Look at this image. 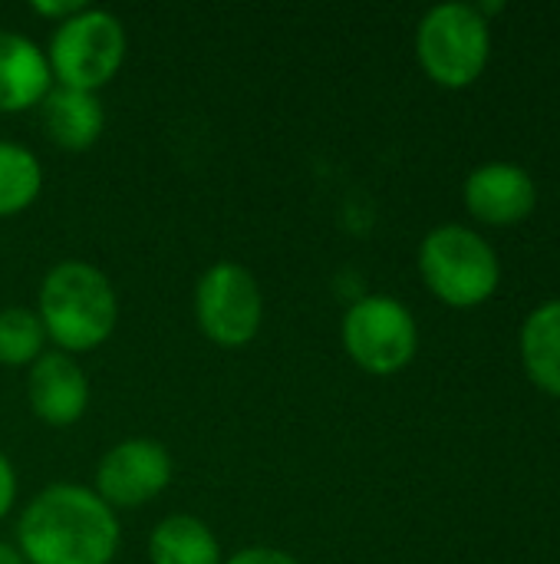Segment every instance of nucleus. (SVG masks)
I'll return each mask as SVG.
<instances>
[{"label": "nucleus", "mask_w": 560, "mask_h": 564, "mask_svg": "<svg viewBox=\"0 0 560 564\" xmlns=\"http://www.w3.org/2000/svg\"><path fill=\"white\" fill-rule=\"evenodd\" d=\"M119 542L116 509L76 482L46 486L17 522V549L26 564H112Z\"/></svg>", "instance_id": "obj_1"}, {"label": "nucleus", "mask_w": 560, "mask_h": 564, "mask_svg": "<svg viewBox=\"0 0 560 564\" xmlns=\"http://www.w3.org/2000/svg\"><path fill=\"white\" fill-rule=\"evenodd\" d=\"M36 314L46 340L63 354H89L102 347L119 321V297L106 271L89 261H59L40 281Z\"/></svg>", "instance_id": "obj_2"}, {"label": "nucleus", "mask_w": 560, "mask_h": 564, "mask_svg": "<svg viewBox=\"0 0 560 564\" xmlns=\"http://www.w3.org/2000/svg\"><path fill=\"white\" fill-rule=\"evenodd\" d=\"M125 50L129 36L122 20L112 10L86 3L79 13L56 23L46 46V59L56 86L99 93L122 69Z\"/></svg>", "instance_id": "obj_3"}, {"label": "nucleus", "mask_w": 560, "mask_h": 564, "mask_svg": "<svg viewBox=\"0 0 560 564\" xmlns=\"http://www.w3.org/2000/svg\"><path fill=\"white\" fill-rule=\"evenodd\" d=\"M419 271L429 291L452 307H475L498 288L495 248L465 225H439L419 245Z\"/></svg>", "instance_id": "obj_4"}, {"label": "nucleus", "mask_w": 560, "mask_h": 564, "mask_svg": "<svg viewBox=\"0 0 560 564\" xmlns=\"http://www.w3.org/2000/svg\"><path fill=\"white\" fill-rule=\"evenodd\" d=\"M488 23L475 3H436L416 26V53L422 69L449 89L479 79L488 63Z\"/></svg>", "instance_id": "obj_5"}, {"label": "nucleus", "mask_w": 560, "mask_h": 564, "mask_svg": "<svg viewBox=\"0 0 560 564\" xmlns=\"http://www.w3.org/2000/svg\"><path fill=\"white\" fill-rule=\"evenodd\" d=\"M195 317L201 334L224 347H248L264 324V294L257 278L238 261L211 264L195 284Z\"/></svg>", "instance_id": "obj_6"}, {"label": "nucleus", "mask_w": 560, "mask_h": 564, "mask_svg": "<svg viewBox=\"0 0 560 564\" xmlns=\"http://www.w3.org/2000/svg\"><path fill=\"white\" fill-rule=\"evenodd\" d=\"M343 347L373 377L399 373L419 347V327L406 304L386 294L360 297L343 317Z\"/></svg>", "instance_id": "obj_7"}, {"label": "nucleus", "mask_w": 560, "mask_h": 564, "mask_svg": "<svg viewBox=\"0 0 560 564\" xmlns=\"http://www.w3.org/2000/svg\"><path fill=\"white\" fill-rule=\"evenodd\" d=\"M175 476L172 453L152 436H129L102 453L96 466V496L109 509H139L158 499Z\"/></svg>", "instance_id": "obj_8"}, {"label": "nucleus", "mask_w": 560, "mask_h": 564, "mask_svg": "<svg viewBox=\"0 0 560 564\" xmlns=\"http://www.w3.org/2000/svg\"><path fill=\"white\" fill-rule=\"evenodd\" d=\"M26 400L46 426H73L89 406V380L69 354L46 350L36 364H30Z\"/></svg>", "instance_id": "obj_9"}, {"label": "nucleus", "mask_w": 560, "mask_h": 564, "mask_svg": "<svg viewBox=\"0 0 560 564\" xmlns=\"http://www.w3.org/2000/svg\"><path fill=\"white\" fill-rule=\"evenodd\" d=\"M535 202V182L521 165L485 162L465 178V205L488 225H515L531 215Z\"/></svg>", "instance_id": "obj_10"}, {"label": "nucleus", "mask_w": 560, "mask_h": 564, "mask_svg": "<svg viewBox=\"0 0 560 564\" xmlns=\"http://www.w3.org/2000/svg\"><path fill=\"white\" fill-rule=\"evenodd\" d=\"M53 89L46 50L17 30H0V112L40 106Z\"/></svg>", "instance_id": "obj_11"}, {"label": "nucleus", "mask_w": 560, "mask_h": 564, "mask_svg": "<svg viewBox=\"0 0 560 564\" xmlns=\"http://www.w3.org/2000/svg\"><path fill=\"white\" fill-rule=\"evenodd\" d=\"M40 119L50 142H56L66 152H86L99 142L106 129V106L99 93L53 86L40 102Z\"/></svg>", "instance_id": "obj_12"}, {"label": "nucleus", "mask_w": 560, "mask_h": 564, "mask_svg": "<svg viewBox=\"0 0 560 564\" xmlns=\"http://www.w3.org/2000/svg\"><path fill=\"white\" fill-rule=\"evenodd\" d=\"M149 562L152 564H224L221 542L211 525L198 516H168L149 535Z\"/></svg>", "instance_id": "obj_13"}, {"label": "nucleus", "mask_w": 560, "mask_h": 564, "mask_svg": "<svg viewBox=\"0 0 560 564\" xmlns=\"http://www.w3.org/2000/svg\"><path fill=\"white\" fill-rule=\"evenodd\" d=\"M521 360L545 393L560 397V301H548L525 317Z\"/></svg>", "instance_id": "obj_14"}, {"label": "nucleus", "mask_w": 560, "mask_h": 564, "mask_svg": "<svg viewBox=\"0 0 560 564\" xmlns=\"http://www.w3.org/2000/svg\"><path fill=\"white\" fill-rule=\"evenodd\" d=\"M43 192L40 159L10 139H0V218L26 212Z\"/></svg>", "instance_id": "obj_15"}, {"label": "nucleus", "mask_w": 560, "mask_h": 564, "mask_svg": "<svg viewBox=\"0 0 560 564\" xmlns=\"http://www.w3.org/2000/svg\"><path fill=\"white\" fill-rule=\"evenodd\" d=\"M46 354V330L36 311L3 307L0 311V364L30 367Z\"/></svg>", "instance_id": "obj_16"}, {"label": "nucleus", "mask_w": 560, "mask_h": 564, "mask_svg": "<svg viewBox=\"0 0 560 564\" xmlns=\"http://www.w3.org/2000/svg\"><path fill=\"white\" fill-rule=\"evenodd\" d=\"M224 564H300L290 552L284 549H271V545H251L234 552L231 558H224Z\"/></svg>", "instance_id": "obj_17"}, {"label": "nucleus", "mask_w": 560, "mask_h": 564, "mask_svg": "<svg viewBox=\"0 0 560 564\" xmlns=\"http://www.w3.org/2000/svg\"><path fill=\"white\" fill-rule=\"evenodd\" d=\"M86 3L83 0H33L30 3V10L33 13H40V17H53L56 23H63V20H69L73 13H79Z\"/></svg>", "instance_id": "obj_18"}, {"label": "nucleus", "mask_w": 560, "mask_h": 564, "mask_svg": "<svg viewBox=\"0 0 560 564\" xmlns=\"http://www.w3.org/2000/svg\"><path fill=\"white\" fill-rule=\"evenodd\" d=\"M13 502H17V473H13V463L0 449V522L13 509Z\"/></svg>", "instance_id": "obj_19"}, {"label": "nucleus", "mask_w": 560, "mask_h": 564, "mask_svg": "<svg viewBox=\"0 0 560 564\" xmlns=\"http://www.w3.org/2000/svg\"><path fill=\"white\" fill-rule=\"evenodd\" d=\"M0 564H26V562H23V555H20V549H17V545L0 542Z\"/></svg>", "instance_id": "obj_20"}]
</instances>
